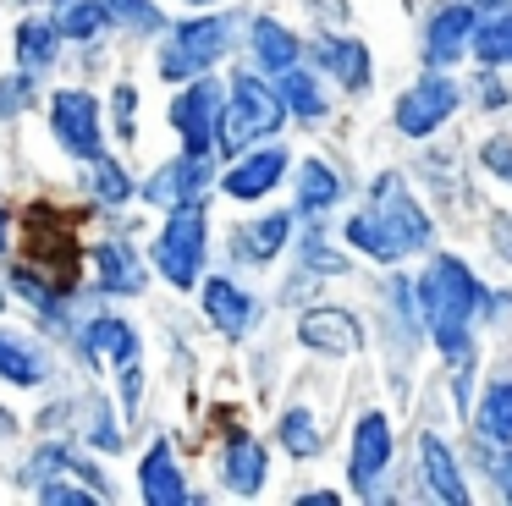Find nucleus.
<instances>
[{
  "mask_svg": "<svg viewBox=\"0 0 512 506\" xmlns=\"http://www.w3.org/2000/svg\"><path fill=\"white\" fill-rule=\"evenodd\" d=\"M419 303H424V319H430V330H435V347L452 363H468V352H474L468 319L485 303V292H479V281L468 275V264L463 259H435V270L419 281Z\"/></svg>",
  "mask_w": 512,
  "mask_h": 506,
  "instance_id": "nucleus-1",
  "label": "nucleus"
},
{
  "mask_svg": "<svg viewBox=\"0 0 512 506\" xmlns=\"http://www.w3.org/2000/svg\"><path fill=\"white\" fill-rule=\"evenodd\" d=\"M78 264H83L78 220L50 209V204H34L23 215V270H34L56 292H72L78 286Z\"/></svg>",
  "mask_w": 512,
  "mask_h": 506,
  "instance_id": "nucleus-2",
  "label": "nucleus"
},
{
  "mask_svg": "<svg viewBox=\"0 0 512 506\" xmlns=\"http://www.w3.org/2000/svg\"><path fill=\"white\" fill-rule=\"evenodd\" d=\"M281 94L276 88H265L259 77H237V83H226V105H221V132L215 138L226 143V154L248 149V143L270 138V132L281 127Z\"/></svg>",
  "mask_w": 512,
  "mask_h": 506,
  "instance_id": "nucleus-3",
  "label": "nucleus"
},
{
  "mask_svg": "<svg viewBox=\"0 0 512 506\" xmlns=\"http://www.w3.org/2000/svg\"><path fill=\"white\" fill-rule=\"evenodd\" d=\"M226 44H232V17H193L177 28V39L166 44V55H160V72L171 77V83H188V77H204L215 61L226 55Z\"/></svg>",
  "mask_w": 512,
  "mask_h": 506,
  "instance_id": "nucleus-4",
  "label": "nucleus"
},
{
  "mask_svg": "<svg viewBox=\"0 0 512 506\" xmlns=\"http://www.w3.org/2000/svg\"><path fill=\"white\" fill-rule=\"evenodd\" d=\"M155 264L171 286L199 281V270H204V209H199V198L171 209L166 231H160V242H155Z\"/></svg>",
  "mask_w": 512,
  "mask_h": 506,
  "instance_id": "nucleus-5",
  "label": "nucleus"
},
{
  "mask_svg": "<svg viewBox=\"0 0 512 506\" xmlns=\"http://www.w3.org/2000/svg\"><path fill=\"white\" fill-rule=\"evenodd\" d=\"M50 132H56V143H61L67 154H78V160H94V154L105 149L100 99H94L89 88H61V94L50 99Z\"/></svg>",
  "mask_w": 512,
  "mask_h": 506,
  "instance_id": "nucleus-6",
  "label": "nucleus"
},
{
  "mask_svg": "<svg viewBox=\"0 0 512 506\" xmlns=\"http://www.w3.org/2000/svg\"><path fill=\"white\" fill-rule=\"evenodd\" d=\"M221 83H210V77H193V88H182L177 99H171V127L182 132V149L188 154H210L215 132H221Z\"/></svg>",
  "mask_w": 512,
  "mask_h": 506,
  "instance_id": "nucleus-7",
  "label": "nucleus"
},
{
  "mask_svg": "<svg viewBox=\"0 0 512 506\" xmlns=\"http://www.w3.org/2000/svg\"><path fill=\"white\" fill-rule=\"evenodd\" d=\"M452 110H457V88L446 83V77H424V83H413L408 94L397 99V132L424 138V132H435Z\"/></svg>",
  "mask_w": 512,
  "mask_h": 506,
  "instance_id": "nucleus-8",
  "label": "nucleus"
},
{
  "mask_svg": "<svg viewBox=\"0 0 512 506\" xmlns=\"http://www.w3.org/2000/svg\"><path fill=\"white\" fill-rule=\"evenodd\" d=\"M375 215L391 226V237H397L402 248H424V242H430V220H424V209L408 198V187H402L397 176H380L375 182Z\"/></svg>",
  "mask_w": 512,
  "mask_h": 506,
  "instance_id": "nucleus-9",
  "label": "nucleus"
},
{
  "mask_svg": "<svg viewBox=\"0 0 512 506\" xmlns=\"http://www.w3.org/2000/svg\"><path fill=\"white\" fill-rule=\"evenodd\" d=\"M391 462V424L380 413H364L358 418V435H353V462H347V479L353 490L369 495V484L380 479V468Z\"/></svg>",
  "mask_w": 512,
  "mask_h": 506,
  "instance_id": "nucleus-10",
  "label": "nucleus"
},
{
  "mask_svg": "<svg viewBox=\"0 0 512 506\" xmlns=\"http://www.w3.org/2000/svg\"><path fill=\"white\" fill-rule=\"evenodd\" d=\"M298 336H303V347L336 352V358H347V352L364 347V330H358V319L347 314V308H314V314H303Z\"/></svg>",
  "mask_w": 512,
  "mask_h": 506,
  "instance_id": "nucleus-11",
  "label": "nucleus"
},
{
  "mask_svg": "<svg viewBox=\"0 0 512 506\" xmlns=\"http://www.w3.org/2000/svg\"><path fill=\"white\" fill-rule=\"evenodd\" d=\"M204 182H210V165H204V154H182V160L160 165V171L149 176L144 198H149V204L177 209V204H188V198H199Z\"/></svg>",
  "mask_w": 512,
  "mask_h": 506,
  "instance_id": "nucleus-12",
  "label": "nucleus"
},
{
  "mask_svg": "<svg viewBox=\"0 0 512 506\" xmlns=\"http://www.w3.org/2000/svg\"><path fill=\"white\" fill-rule=\"evenodd\" d=\"M138 495H144L149 506H188L193 501V490L182 484V473H177V462H171L166 440H155V446H149L144 468H138Z\"/></svg>",
  "mask_w": 512,
  "mask_h": 506,
  "instance_id": "nucleus-13",
  "label": "nucleus"
},
{
  "mask_svg": "<svg viewBox=\"0 0 512 506\" xmlns=\"http://www.w3.org/2000/svg\"><path fill=\"white\" fill-rule=\"evenodd\" d=\"M204 314H210V325L221 330V336H248L254 330V297L243 292V286L232 281H210L204 286Z\"/></svg>",
  "mask_w": 512,
  "mask_h": 506,
  "instance_id": "nucleus-14",
  "label": "nucleus"
},
{
  "mask_svg": "<svg viewBox=\"0 0 512 506\" xmlns=\"http://www.w3.org/2000/svg\"><path fill=\"white\" fill-rule=\"evenodd\" d=\"M281 171H287V149H259V154H248V160H237L232 171H226V193L232 198H265L270 187L281 182Z\"/></svg>",
  "mask_w": 512,
  "mask_h": 506,
  "instance_id": "nucleus-15",
  "label": "nucleus"
},
{
  "mask_svg": "<svg viewBox=\"0 0 512 506\" xmlns=\"http://www.w3.org/2000/svg\"><path fill=\"white\" fill-rule=\"evenodd\" d=\"M83 352L89 358H111V363H138V330L116 314H100L83 330Z\"/></svg>",
  "mask_w": 512,
  "mask_h": 506,
  "instance_id": "nucleus-16",
  "label": "nucleus"
},
{
  "mask_svg": "<svg viewBox=\"0 0 512 506\" xmlns=\"http://www.w3.org/2000/svg\"><path fill=\"white\" fill-rule=\"evenodd\" d=\"M468 33H474V6H446L441 17L430 22V44H424V55H430V66H446V61H457V55L468 50Z\"/></svg>",
  "mask_w": 512,
  "mask_h": 506,
  "instance_id": "nucleus-17",
  "label": "nucleus"
},
{
  "mask_svg": "<svg viewBox=\"0 0 512 506\" xmlns=\"http://www.w3.org/2000/svg\"><path fill=\"white\" fill-rule=\"evenodd\" d=\"M265 446L259 440H248V435H237L232 446H226V457H221V479H226V490H237V495H254L259 484H265Z\"/></svg>",
  "mask_w": 512,
  "mask_h": 506,
  "instance_id": "nucleus-18",
  "label": "nucleus"
},
{
  "mask_svg": "<svg viewBox=\"0 0 512 506\" xmlns=\"http://www.w3.org/2000/svg\"><path fill=\"white\" fill-rule=\"evenodd\" d=\"M94 264H100V286L116 297H133L144 292V264H138V253L127 248V242H105L100 253H94Z\"/></svg>",
  "mask_w": 512,
  "mask_h": 506,
  "instance_id": "nucleus-19",
  "label": "nucleus"
},
{
  "mask_svg": "<svg viewBox=\"0 0 512 506\" xmlns=\"http://www.w3.org/2000/svg\"><path fill=\"white\" fill-rule=\"evenodd\" d=\"M50 363L45 352L34 347L28 336H0V380H12V385H45Z\"/></svg>",
  "mask_w": 512,
  "mask_h": 506,
  "instance_id": "nucleus-20",
  "label": "nucleus"
},
{
  "mask_svg": "<svg viewBox=\"0 0 512 506\" xmlns=\"http://www.w3.org/2000/svg\"><path fill=\"white\" fill-rule=\"evenodd\" d=\"M320 66L336 77L342 88H364L369 83V50L358 39H325L320 44Z\"/></svg>",
  "mask_w": 512,
  "mask_h": 506,
  "instance_id": "nucleus-21",
  "label": "nucleus"
},
{
  "mask_svg": "<svg viewBox=\"0 0 512 506\" xmlns=\"http://www.w3.org/2000/svg\"><path fill=\"white\" fill-rule=\"evenodd\" d=\"M45 473H78V484H89L94 495H111V490H105V479H100V468H94V462H83L72 446H45L34 462H28V484L45 479Z\"/></svg>",
  "mask_w": 512,
  "mask_h": 506,
  "instance_id": "nucleus-22",
  "label": "nucleus"
},
{
  "mask_svg": "<svg viewBox=\"0 0 512 506\" xmlns=\"http://www.w3.org/2000/svg\"><path fill=\"white\" fill-rule=\"evenodd\" d=\"M419 462H424V479H430V490L441 495V501H452V506H463V501H468L463 479H457L452 457H446V446H441L435 435H424V440H419Z\"/></svg>",
  "mask_w": 512,
  "mask_h": 506,
  "instance_id": "nucleus-23",
  "label": "nucleus"
},
{
  "mask_svg": "<svg viewBox=\"0 0 512 506\" xmlns=\"http://www.w3.org/2000/svg\"><path fill=\"white\" fill-rule=\"evenodd\" d=\"M347 242H353V248H364L369 259H386V264L408 253L397 237H391V226L375 215V209H364V215H353V220H347Z\"/></svg>",
  "mask_w": 512,
  "mask_h": 506,
  "instance_id": "nucleus-24",
  "label": "nucleus"
},
{
  "mask_svg": "<svg viewBox=\"0 0 512 506\" xmlns=\"http://www.w3.org/2000/svg\"><path fill=\"white\" fill-rule=\"evenodd\" d=\"M254 55H259V66H265V72H287V66H298V39H292L281 22L259 17L254 22Z\"/></svg>",
  "mask_w": 512,
  "mask_h": 506,
  "instance_id": "nucleus-25",
  "label": "nucleus"
},
{
  "mask_svg": "<svg viewBox=\"0 0 512 506\" xmlns=\"http://www.w3.org/2000/svg\"><path fill=\"white\" fill-rule=\"evenodd\" d=\"M111 22L105 0H56V33L61 39H94Z\"/></svg>",
  "mask_w": 512,
  "mask_h": 506,
  "instance_id": "nucleus-26",
  "label": "nucleus"
},
{
  "mask_svg": "<svg viewBox=\"0 0 512 506\" xmlns=\"http://www.w3.org/2000/svg\"><path fill=\"white\" fill-rule=\"evenodd\" d=\"M336 198H342V182H336L331 165H320V160L303 165V176H298V209L303 215H320V209H331Z\"/></svg>",
  "mask_w": 512,
  "mask_h": 506,
  "instance_id": "nucleus-27",
  "label": "nucleus"
},
{
  "mask_svg": "<svg viewBox=\"0 0 512 506\" xmlns=\"http://www.w3.org/2000/svg\"><path fill=\"white\" fill-rule=\"evenodd\" d=\"M479 429H485V440H496V446H507V440H512V374H501V380L485 391Z\"/></svg>",
  "mask_w": 512,
  "mask_h": 506,
  "instance_id": "nucleus-28",
  "label": "nucleus"
},
{
  "mask_svg": "<svg viewBox=\"0 0 512 506\" xmlns=\"http://www.w3.org/2000/svg\"><path fill=\"white\" fill-rule=\"evenodd\" d=\"M56 44H61L56 22H23V28H17V61H23L28 72H39V66L56 61Z\"/></svg>",
  "mask_w": 512,
  "mask_h": 506,
  "instance_id": "nucleus-29",
  "label": "nucleus"
},
{
  "mask_svg": "<svg viewBox=\"0 0 512 506\" xmlns=\"http://www.w3.org/2000/svg\"><path fill=\"white\" fill-rule=\"evenodd\" d=\"M281 77V105L287 110H298V116H325V94H320V83H314L309 72H298V66H287V72H276Z\"/></svg>",
  "mask_w": 512,
  "mask_h": 506,
  "instance_id": "nucleus-30",
  "label": "nucleus"
},
{
  "mask_svg": "<svg viewBox=\"0 0 512 506\" xmlns=\"http://www.w3.org/2000/svg\"><path fill=\"white\" fill-rule=\"evenodd\" d=\"M287 237H292V215H265L259 226L243 231V253L265 264V259H276V253H281V242H287Z\"/></svg>",
  "mask_w": 512,
  "mask_h": 506,
  "instance_id": "nucleus-31",
  "label": "nucleus"
},
{
  "mask_svg": "<svg viewBox=\"0 0 512 506\" xmlns=\"http://www.w3.org/2000/svg\"><path fill=\"white\" fill-rule=\"evenodd\" d=\"M468 39H474L479 61H490V66H507L512 61V17L479 22V33H468Z\"/></svg>",
  "mask_w": 512,
  "mask_h": 506,
  "instance_id": "nucleus-32",
  "label": "nucleus"
},
{
  "mask_svg": "<svg viewBox=\"0 0 512 506\" xmlns=\"http://www.w3.org/2000/svg\"><path fill=\"white\" fill-rule=\"evenodd\" d=\"M281 446H287L292 457H314V451H320V429H314V413H303V407L281 413Z\"/></svg>",
  "mask_w": 512,
  "mask_h": 506,
  "instance_id": "nucleus-33",
  "label": "nucleus"
},
{
  "mask_svg": "<svg viewBox=\"0 0 512 506\" xmlns=\"http://www.w3.org/2000/svg\"><path fill=\"white\" fill-rule=\"evenodd\" d=\"M89 187H94V198H105V204H122V198L133 193V182H127V171H122V165H116V160H100V154H94Z\"/></svg>",
  "mask_w": 512,
  "mask_h": 506,
  "instance_id": "nucleus-34",
  "label": "nucleus"
},
{
  "mask_svg": "<svg viewBox=\"0 0 512 506\" xmlns=\"http://www.w3.org/2000/svg\"><path fill=\"white\" fill-rule=\"evenodd\" d=\"M105 11H111V17H122L133 33H155V28H166V17H160V11L149 6V0H105Z\"/></svg>",
  "mask_w": 512,
  "mask_h": 506,
  "instance_id": "nucleus-35",
  "label": "nucleus"
},
{
  "mask_svg": "<svg viewBox=\"0 0 512 506\" xmlns=\"http://www.w3.org/2000/svg\"><path fill=\"white\" fill-rule=\"evenodd\" d=\"M39 484V501L45 506H89V501H100L94 490H78V484H61V479H34Z\"/></svg>",
  "mask_w": 512,
  "mask_h": 506,
  "instance_id": "nucleus-36",
  "label": "nucleus"
},
{
  "mask_svg": "<svg viewBox=\"0 0 512 506\" xmlns=\"http://www.w3.org/2000/svg\"><path fill=\"white\" fill-rule=\"evenodd\" d=\"M28 105H34V83L28 77H6L0 83V116H23Z\"/></svg>",
  "mask_w": 512,
  "mask_h": 506,
  "instance_id": "nucleus-37",
  "label": "nucleus"
},
{
  "mask_svg": "<svg viewBox=\"0 0 512 506\" xmlns=\"http://www.w3.org/2000/svg\"><path fill=\"white\" fill-rule=\"evenodd\" d=\"M479 160H485V171H496L501 182H512V138H490L485 149H479Z\"/></svg>",
  "mask_w": 512,
  "mask_h": 506,
  "instance_id": "nucleus-38",
  "label": "nucleus"
},
{
  "mask_svg": "<svg viewBox=\"0 0 512 506\" xmlns=\"http://www.w3.org/2000/svg\"><path fill=\"white\" fill-rule=\"evenodd\" d=\"M133 110H138V94L133 88H116V132H122V138H138V127H133Z\"/></svg>",
  "mask_w": 512,
  "mask_h": 506,
  "instance_id": "nucleus-39",
  "label": "nucleus"
},
{
  "mask_svg": "<svg viewBox=\"0 0 512 506\" xmlns=\"http://www.w3.org/2000/svg\"><path fill=\"white\" fill-rule=\"evenodd\" d=\"M490 473H496V484H501V495L512 501V451H490Z\"/></svg>",
  "mask_w": 512,
  "mask_h": 506,
  "instance_id": "nucleus-40",
  "label": "nucleus"
},
{
  "mask_svg": "<svg viewBox=\"0 0 512 506\" xmlns=\"http://www.w3.org/2000/svg\"><path fill=\"white\" fill-rule=\"evenodd\" d=\"M6 231H12V215L0 209V253H6Z\"/></svg>",
  "mask_w": 512,
  "mask_h": 506,
  "instance_id": "nucleus-41",
  "label": "nucleus"
},
{
  "mask_svg": "<svg viewBox=\"0 0 512 506\" xmlns=\"http://www.w3.org/2000/svg\"><path fill=\"white\" fill-rule=\"evenodd\" d=\"M501 242H507V253H512V220H507V226H501Z\"/></svg>",
  "mask_w": 512,
  "mask_h": 506,
  "instance_id": "nucleus-42",
  "label": "nucleus"
},
{
  "mask_svg": "<svg viewBox=\"0 0 512 506\" xmlns=\"http://www.w3.org/2000/svg\"><path fill=\"white\" fill-rule=\"evenodd\" d=\"M0 308H6V297H0Z\"/></svg>",
  "mask_w": 512,
  "mask_h": 506,
  "instance_id": "nucleus-43",
  "label": "nucleus"
},
{
  "mask_svg": "<svg viewBox=\"0 0 512 506\" xmlns=\"http://www.w3.org/2000/svg\"><path fill=\"white\" fill-rule=\"evenodd\" d=\"M193 6H204V0H193Z\"/></svg>",
  "mask_w": 512,
  "mask_h": 506,
  "instance_id": "nucleus-44",
  "label": "nucleus"
}]
</instances>
